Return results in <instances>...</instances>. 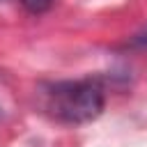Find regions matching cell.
Wrapping results in <instances>:
<instances>
[{
    "mask_svg": "<svg viewBox=\"0 0 147 147\" xmlns=\"http://www.w3.org/2000/svg\"><path fill=\"white\" fill-rule=\"evenodd\" d=\"M21 5L30 11V14H44L51 9L53 0H21Z\"/></svg>",
    "mask_w": 147,
    "mask_h": 147,
    "instance_id": "obj_2",
    "label": "cell"
},
{
    "mask_svg": "<svg viewBox=\"0 0 147 147\" xmlns=\"http://www.w3.org/2000/svg\"><path fill=\"white\" fill-rule=\"evenodd\" d=\"M133 44H136V46H147V25L133 37Z\"/></svg>",
    "mask_w": 147,
    "mask_h": 147,
    "instance_id": "obj_3",
    "label": "cell"
},
{
    "mask_svg": "<svg viewBox=\"0 0 147 147\" xmlns=\"http://www.w3.org/2000/svg\"><path fill=\"white\" fill-rule=\"evenodd\" d=\"M44 108L64 124H85L101 115L103 90L94 80H62L44 92Z\"/></svg>",
    "mask_w": 147,
    "mask_h": 147,
    "instance_id": "obj_1",
    "label": "cell"
}]
</instances>
